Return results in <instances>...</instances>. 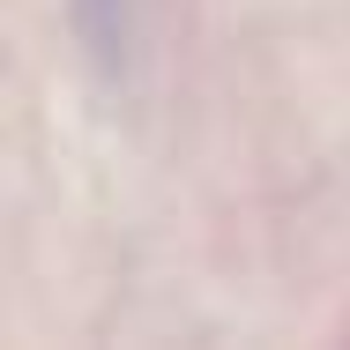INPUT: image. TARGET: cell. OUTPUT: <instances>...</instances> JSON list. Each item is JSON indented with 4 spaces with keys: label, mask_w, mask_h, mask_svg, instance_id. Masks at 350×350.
I'll return each mask as SVG.
<instances>
[{
    "label": "cell",
    "mask_w": 350,
    "mask_h": 350,
    "mask_svg": "<svg viewBox=\"0 0 350 350\" xmlns=\"http://www.w3.org/2000/svg\"><path fill=\"white\" fill-rule=\"evenodd\" d=\"M68 15H75V38L90 45V60L105 75L127 60V15H135V0H68Z\"/></svg>",
    "instance_id": "6da1fadb"
}]
</instances>
